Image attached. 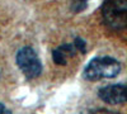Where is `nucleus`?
Returning a JSON list of instances; mask_svg holds the SVG:
<instances>
[{
	"label": "nucleus",
	"mask_w": 127,
	"mask_h": 114,
	"mask_svg": "<svg viewBox=\"0 0 127 114\" xmlns=\"http://www.w3.org/2000/svg\"><path fill=\"white\" fill-rule=\"evenodd\" d=\"M121 72V64L113 57H95L84 68V77L89 81L116 77Z\"/></svg>",
	"instance_id": "1"
},
{
	"label": "nucleus",
	"mask_w": 127,
	"mask_h": 114,
	"mask_svg": "<svg viewBox=\"0 0 127 114\" xmlns=\"http://www.w3.org/2000/svg\"><path fill=\"white\" fill-rule=\"evenodd\" d=\"M104 23L111 29H125L127 24V0H105L102 6Z\"/></svg>",
	"instance_id": "2"
},
{
	"label": "nucleus",
	"mask_w": 127,
	"mask_h": 114,
	"mask_svg": "<svg viewBox=\"0 0 127 114\" xmlns=\"http://www.w3.org/2000/svg\"><path fill=\"white\" fill-rule=\"evenodd\" d=\"M15 62L22 74L28 80L38 77L42 72V64L39 61V57L32 47L20 48L17 52Z\"/></svg>",
	"instance_id": "3"
},
{
	"label": "nucleus",
	"mask_w": 127,
	"mask_h": 114,
	"mask_svg": "<svg viewBox=\"0 0 127 114\" xmlns=\"http://www.w3.org/2000/svg\"><path fill=\"white\" fill-rule=\"evenodd\" d=\"M98 96L109 105H120L126 101V86L122 84L108 85L99 89Z\"/></svg>",
	"instance_id": "4"
},
{
	"label": "nucleus",
	"mask_w": 127,
	"mask_h": 114,
	"mask_svg": "<svg viewBox=\"0 0 127 114\" xmlns=\"http://www.w3.org/2000/svg\"><path fill=\"white\" fill-rule=\"evenodd\" d=\"M76 55V49L75 47L72 46V43H69V45H61L59 46L57 48L54 49L52 52V58H54V62L57 65H66L69 60L71 57H74Z\"/></svg>",
	"instance_id": "5"
},
{
	"label": "nucleus",
	"mask_w": 127,
	"mask_h": 114,
	"mask_svg": "<svg viewBox=\"0 0 127 114\" xmlns=\"http://www.w3.org/2000/svg\"><path fill=\"white\" fill-rule=\"evenodd\" d=\"M72 46L75 47L76 52H78V51H80L81 53H85L87 52V43H85V41H84L83 38H75Z\"/></svg>",
	"instance_id": "6"
},
{
	"label": "nucleus",
	"mask_w": 127,
	"mask_h": 114,
	"mask_svg": "<svg viewBox=\"0 0 127 114\" xmlns=\"http://www.w3.org/2000/svg\"><path fill=\"white\" fill-rule=\"evenodd\" d=\"M88 114H120V113L109 112V110H105V109H98V110H90Z\"/></svg>",
	"instance_id": "7"
},
{
	"label": "nucleus",
	"mask_w": 127,
	"mask_h": 114,
	"mask_svg": "<svg viewBox=\"0 0 127 114\" xmlns=\"http://www.w3.org/2000/svg\"><path fill=\"white\" fill-rule=\"evenodd\" d=\"M0 114H12L10 109H8L4 104H0Z\"/></svg>",
	"instance_id": "8"
},
{
	"label": "nucleus",
	"mask_w": 127,
	"mask_h": 114,
	"mask_svg": "<svg viewBox=\"0 0 127 114\" xmlns=\"http://www.w3.org/2000/svg\"><path fill=\"white\" fill-rule=\"evenodd\" d=\"M76 1H81V3H87L88 0H76Z\"/></svg>",
	"instance_id": "9"
}]
</instances>
